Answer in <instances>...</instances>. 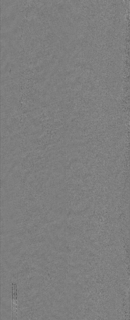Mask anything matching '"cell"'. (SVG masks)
<instances>
[{"label": "cell", "mask_w": 130, "mask_h": 320, "mask_svg": "<svg viewBox=\"0 0 130 320\" xmlns=\"http://www.w3.org/2000/svg\"><path fill=\"white\" fill-rule=\"evenodd\" d=\"M16 285L15 283H12V319H17L16 318V308H17V293Z\"/></svg>", "instance_id": "obj_1"}]
</instances>
